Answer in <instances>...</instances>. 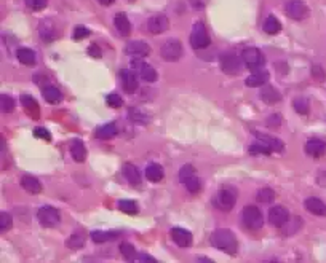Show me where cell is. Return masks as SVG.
Masks as SVG:
<instances>
[{
    "instance_id": "obj_1",
    "label": "cell",
    "mask_w": 326,
    "mask_h": 263,
    "mask_svg": "<svg viewBox=\"0 0 326 263\" xmlns=\"http://www.w3.org/2000/svg\"><path fill=\"white\" fill-rule=\"evenodd\" d=\"M211 244H213L216 249H219L229 255L237 254V250H238L237 236H235L231 230H226V228L216 230L214 233L211 235Z\"/></svg>"
},
{
    "instance_id": "obj_2",
    "label": "cell",
    "mask_w": 326,
    "mask_h": 263,
    "mask_svg": "<svg viewBox=\"0 0 326 263\" xmlns=\"http://www.w3.org/2000/svg\"><path fill=\"white\" fill-rule=\"evenodd\" d=\"M37 219H39L42 227L51 228V227H56V225L61 222V214H59L58 209H54V207H51V206H45V207H40L39 209Z\"/></svg>"
},
{
    "instance_id": "obj_3",
    "label": "cell",
    "mask_w": 326,
    "mask_h": 263,
    "mask_svg": "<svg viewBox=\"0 0 326 263\" xmlns=\"http://www.w3.org/2000/svg\"><path fill=\"white\" fill-rule=\"evenodd\" d=\"M243 222L250 230H259L264 225L262 212L256 206H246L243 209Z\"/></svg>"
},
{
    "instance_id": "obj_4",
    "label": "cell",
    "mask_w": 326,
    "mask_h": 263,
    "mask_svg": "<svg viewBox=\"0 0 326 263\" xmlns=\"http://www.w3.org/2000/svg\"><path fill=\"white\" fill-rule=\"evenodd\" d=\"M160 53H162V58L165 61L174 63V61H178L181 56H183V45H181V42L178 39H170L163 44Z\"/></svg>"
},
{
    "instance_id": "obj_5",
    "label": "cell",
    "mask_w": 326,
    "mask_h": 263,
    "mask_svg": "<svg viewBox=\"0 0 326 263\" xmlns=\"http://www.w3.org/2000/svg\"><path fill=\"white\" fill-rule=\"evenodd\" d=\"M190 45L194 50H203L210 45V37L202 22H197L190 32Z\"/></svg>"
},
{
    "instance_id": "obj_6",
    "label": "cell",
    "mask_w": 326,
    "mask_h": 263,
    "mask_svg": "<svg viewBox=\"0 0 326 263\" xmlns=\"http://www.w3.org/2000/svg\"><path fill=\"white\" fill-rule=\"evenodd\" d=\"M241 61L246 64V67L251 70H256V69H261L264 66V54L257 50V48H245L243 53H241Z\"/></svg>"
},
{
    "instance_id": "obj_7",
    "label": "cell",
    "mask_w": 326,
    "mask_h": 263,
    "mask_svg": "<svg viewBox=\"0 0 326 263\" xmlns=\"http://www.w3.org/2000/svg\"><path fill=\"white\" fill-rule=\"evenodd\" d=\"M131 69L135 70L138 75H140L142 80H146V82H149V83H152V82H155L157 80V70L154 69V67H150L149 64H146L144 63L142 59H140V58H135L131 61Z\"/></svg>"
},
{
    "instance_id": "obj_8",
    "label": "cell",
    "mask_w": 326,
    "mask_h": 263,
    "mask_svg": "<svg viewBox=\"0 0 326 263\" xmlns=\"http://www.w3.org/2000/svg\"><path fill=\"white\" fill-rule=\"evenodd\" d=\"M285 11L289 18H293L296 21L305 20L309 16V8L303 0H288L285 5Z\"/></svg>"
},
{
    "instance_id": "obj_9",
    "label": "cell",
    "mask_w": 326,
    "mask_h": 263,
    "mask_svg": "<svg viewBox=\"0 0 326 263\" xmlns=\"http://www.w3.org/2000/svg\"><path fill=\"white\" fill-rule=\"evenodd\" d=\"M221 69L229 75H235L241 70V58L235 53H226L221 56Z\"/></svg>"
},
{
    "instance_id": "obj_10",
    "label": "cell",
    "mask_w": 326,
    "mask_h": 263,
    "mask_svg": "<svg viewBox=\"0 0 326 263\" xmlns=\"http://www.w3.org/2000/svg\"><path fill=\"white\" fill-rule=\"evenodd\" d=\"M269 222L277 228H281L289 222V212L283 206H275L269 211Z\"/></svg>"
},
{
    "instance_id": "obj_11",
    "label": "cell",
    "mask_w": 326,
    "mask_h": 263,
    "mask_svg": "<svg viewBox=\"0 0 326 263\" xmlns=\"http://www.w3.org/2000/svg\"><path fill=\"white\" fill-rule=\"evenodd\" d=\"M235 201H237V193H235V190H232V188H222L219 195H217V204L226 212L233 209Z\"/></svg>"
},
{
    "instance_id": "obj_12",
    "label": "cell",
    "mask_w": 326,
    "mask_h": 263,
    "mask_svg": "<svg viewBox=\"0 0 326 263\" xmlns=\"http://www.w3.org/2000/svg\"><path fill=\"white\" fill-rule=\"evenodd\" d=\"M120 80H122L125 93L133 94L138 89V73L135 70L123 69L122 72H120Z\"/></svg>"
},
{
    "instance_id": "obj_13",
    "label": "cell",
    "mask_w": 326,
    "mask_h": 263,
    "mask_svg": "<svg viewBox=\"0 0 326 263\" xmlns=\"http://www.w3.org/2000/svg\"><path fill=\"white\" fill-rule=\"evenodd\" d=\"M170 27V20L165 16V15H157V16H152L150 20L147 21V29L149 32L152 34H163L165 30Z\"/></svg>"
},
{
    "instance_id": "obj_14",
    "label": "cell",
    "mask_w": 326,
    "mask_h": 263,
    "mask_svg": "<svg viewBox=\"0 0 326 263\" xmlns=\"http://www.w3.org/2000/svg\"><path fill=\"white\" fill-rule=\"evenodd\" d=\"M267 80H269V72L261 67V69L253 70L251 75L245 80V85L250 88H259V87H264V85L267 83Z\"/></svg>"
},
{
    "instance_id": "obj_15",
    "label": "cell",
    "mask_w": 326,
    "mask_h": 263,
    "mask_svg": "<svg viewBox=\"0 0 326 263\" xmlns=\"http://www.w3.org/2000/svg\"><path fill=\"white\" fill-rule=\"evenodd\" d=\"M125 53L130 54V56H135V58H144L150 53V46L140 40L130 42V44L125 46Z\"/></svg>"
},
{
    "instance_id": "obj_16",
    "label": "cell",
    "mask_w": 326,
    "mask_h": 263,
    "mask_svg": "<svg viewBox=\"0 0 326 263\" xmlns=\"http://www.w3.org/2000/svg\"><path fill=\"white\" fill-rule=\"evenodd\" d=\"M171 238H173V241L176 242L179 247H190L192 241H194V238H192L190 231H187L184 228H173L171 230Z\"/></svg>"
},
{
    "instance_id": "obj_17",
    "label": "cell",
    "mask_w": 326,
    "mask_h": 263,
    "mask_svg": "<svg viewBox=\"0 0 326 263\" xmlns=\"http://www.w3.org/2000/svg\"><path fill=\"white\" fill-rule=\"evenodd\" d=\"M304 206L310 214H313V216H318V217L326 216V204L320 198H315V197L307 198L304 201Z\"/></svg>"
},
{
    "instance_id": "obj_18",
    "label": "cell",
    "mask_w": 326,
    "mask_h": 263,
    "mask_svg": "<svg viewBox=\"0 0 326 263\" xmlns=\"http://www.w3.org/2000/svg\"><path fill=\"white\" fill-rule=\"evenodd\" d=\"M326 152V144L320 139H309L305 144V153L313 158L323 156Z\"/></svg>"
},
{
    "instance_id": "obj_19",
    "label": "cell",
    "mask_w": 326,
    "mask_h": 263,
    "mask_svg": "<svg viewBox=\"0 0 326 263\" xmlns=\"http://www.w3.org/2000/svg\"><path fill=\"white\" fill-rule=\"evenodd\" d=\"M21 102H23V109L26 110V113L29 115V117L34 118V120H39V118H40L39 104H37V101H35L32 96H23V97H21Z\"/></svg>"
},
{
    "instance_id": "obj_20",
    "label": "cell",
    "mask_w": 326,
    "mask_h": 263,
    "mask_svg": "<svg viewBox=\"0 0 326 263\" xmlns=\"http://www.w3.org/2000/svg\"><path fill=\"white\" fill-rule=\"evenodd\" d=\"M259 97H261L265 104H277L281 101V94L274 87H270V85L262 87L261 93H259Z\"/></svg>"
},
{
    "instance_id": "obj_21",
    "label": "cell",
    "mask_w": 326,
    "mask_h": 263,
    "mask_svg": "<svg viewBox=\"0 0 326 263\" xmlns=\"http://www.w3.org/2000/svg\"><path fill=\"white\" fill-rule=\"evenodd\" d=\"M70 153H72V158H74L77 163H83L87 160V149L82 140H78V139H74L70 142Z\"/></svg>"
},
{
    "instance_id": "obj_22",
    "label": "cell",
    "mask_w": 326,
    "mask_h": 263,
    "mask_svg": "<svg viewBox=\"0 0 326 263\" xmlns=\"http://www.w3.org/2000/svg\"><path fill=\"white\" fill-rule=\"evenodd\" d=\"M256 137L259 139V142L265 144L270 149V152H283L285 150V145L280 139H275L269 136V134H256Z\"/></svg>"
},
{
    "instance_id": "obj_23",
    "label": "cell",
    "mask_w": 326,
    "mask_h": 263,
    "mask_svg": "<svg viewBox=\"0 0 326 263\" xmlns=\"http://www.w3.org/2000/svg\"><path fill=\"white\" fill-rule=\"evenodd\" d=\"M21 185L24 190L31 195H39L42 192V183L39 182V179H35L32 175H24L21 179Z\"/></svg>"
},
{
    "instance_id": "obj_24",
    "label": "cell",
    "mask_w": 326,
    "mask_h": 263,
    "mask_svg": "<svg viewBox=\"0 0 326 263\" xmlns=\"http://www.w3.org/2000/svg\"><path fill=\"white\" fill-rule=\"evenodd\" d=\"M114 26L117 27L120 35L128 37L131 34V24H130L128 18H126L125 13H118L116 18H114Z\"/></svg>"
},
{
    "instance_id": "obj_25",
    "label": "cell",
    "mask_w": 326,
    "mask_h": 263,
    "mask_svg": "<svg viewBox=\"0 0 326 263\" xmlns=\"http://www.w3.org/2000/svg\"><path fill=\"white\" fill-rule=\"evenodd\" d=\"M117 125L116 123H107V125H102V126H99L98 130L94 131V136L98 137V139H102V140H106V139H112L114 136L117 134Z\"/></svg>"
},
{
    "instance_id": "obj_26",
    "label": "cell",
    "mask_w": 326,
    "mask_h": 263,
    "mask_svg": "<svg viewBox=\"0 0 326 263\" xmlns=\"http://www.w3.org/2000/svg\"><path fill=\"white\" fill-rule=\"evenodd\" d=\"M146 177L150 182H160V180H163V177H165V171H163L160 164L152 163V164H149L146 169Z\"/></svg>"
},
{
    "instance_id": "obj_27",
    "label": "cell",
    "mask_w": 326,
    "mask_h": 263,
    "mask_svg": "<svg viewBox=\"0 0 326 263\" xmlns=\"http://www.w3.org/2000/svg\"><path fill=\"white\" fill-rule=\"evenodd\" d=\"M39 32H40V37L44 42H51V40H54V37H56V29H54L51 21H42Z\"/></svg>"
},
{
    "instance_id": "obj_28",
    "label": "cell",
    "mask_w": 326,
    "mask_h": 263,
    "mask_svg": "<svg viewBox=\"0 0 326 263\" xmlns=\"http://www.w3.org/2000/svg\"><path fill=\"white\" fill-rule=\"evenodd\" d=\"M16 58L20 59V63L24 66H34L35 64V53L31 48H20L16 53Z\"/></svg>"
},
{
    "instance_id": "obj_29",
    "label": "cell",
    "mask_w": 326,
    "mask_h": 263,
    "mask_svg": "<svg viewBox=\"0 0 326 263\" xmlns=\"http://www.w3.org/2000/svg\"><path fill=\"white\" fill-rule=\"evenodd\" d=\"M42 94H44L45 101H47V102H50V104H56V102H59V101L63 99L61 91H59L56 87H47V88H44V91H42Z\"/></svg>"
},
{
    "instance_id": "obj_30",
    "label": "cell",
    "mask_w": 326,
    "mask_h": 263,
    "mask_svg": "<svg viewBox=\"0 0 326 263\" xmlns=\"http://www.w3.org/2000/svg\"><path fill=\"white\" fill-rule=\"evenodd\" d=\"M281 30V22L275 16H269L264 22V32L269 35H275Z\"/></svg>"
},
{
    "instance_id": "obj_31",
    "label": "cell",
    "mask_w": 326,
    "mask_h": 263,
    "mask_svg": "<svg viewBox=\"0 0 326 263\" xmlns=\"http://www.w3.org/2000/svg\"><path fill=\"white\" fill-rule=\"evenodd\" d=\"M118 233H114V231H102V230H96L92 233V240L96 242V244H102V242H107L114 240V238H117Z\"/></svg>"
},
{
    "instance_id": "obj_32",
    "label": "cell",
    "mask_w": 326,
    "mask_h": 263,
    "mask_svg": "<svg viewBox=\"0 0 326 263\" xmlns=\"http://www.w3.org/2000/svg\"><path fill=\"white\" fill-rule=\"evenodd\" d=\"M123 174H125L126 179H128V182L131 183V185H138V183L141 182L140 171L133 166V164H126V166L123 168Z\"/></svg>"
},
{
    "instance_id": "obj_33",
    "label": "cell",
    "mask_w": 326,
    "mask_h": 263,
    "mask_svg": "<svg viewBox=\"0 0 326 263\" xmlns=\"http://www.w3.org/2000/svg\"><path fill=\"white\" fill-rule=\"evenodd\" d=\"M118 249H120V254L123 255L125 260L131 262V260L136 259V249H135L133 244H130V242H120Z\"/></svg>"
},
{
    "instance_id": "obj_34",
    "label": "cell",
    "mask_w": 326,
    "mask_h": 263,
    "mask_svg": "<svg viewBox=\"0 0 326 263\" xmlns=\"http://www.w3.org/2000/svg\"><path fill=\"white\" fill-rule=\"evenodd\" d=\"M66 246H68L69 249H82L83 246H85V236L80 235V233H75L72 235L70 238H68V241H66Z\"/></svg>"
},
{
    "instance_id": "obj_35",
    "label": "cell",
    "mask_w": 326,
    "mask_h": 263,
    "mask_svg": "<svg viewBox=\"0 0 326 263\" xmlns=\"http://www.w3.org/2000/svg\"><path fill=\"white\" fill-rule=\"evenodd\" d=\"M118 209L122 211V212H125V214H138L140 207H138L136 201L122 199V201H118Z\"/></svg>"
},
{
    "instance_id": "obj_36",
    "label": "cell",
    "mask_w": 326,
    "mask_h": 263,
    "mask_svg": "<svg viewBox=\"0 0 326 263\" xmlns=\"http://www.w3.org/2000/svg\"><path fill=\"white\" fill-rule=\"evenodd\" d=\"M184 185L190 193H198L200 192V188H202V182L197 175H192V177H189V179L184 180Z\"/></svg>"
},
{
    "instance_id": "obj_37",
    "label": "cell",
    "mask_w": 326,
    "mask_h": 263,
    "mask_svg": "<svg viewBox=\"0 0 326 263\" xmlns=\"http://www.w3.org/2000/svg\"><path fill=\"white\" fill-rule=\"evenodd\" d=\"M248 152L251 155H270L272 152H270V149L265 144H262V142H256V144H253L250 149H248Z\"/></svg>"
},
{
    "instance_id": "obj_38",
    "label": "cell",
    "mask_w": 326,
    "mask_h": 263,
    "mask_svg": "<svg viewBox=\"0 0 326 263\" xmlns=\"http://www.w3.org/2000/svg\"><path fill=\"white\" fill-rule=\"evenodd\" d=\"M0 107H2V112L3 113H11L15 110V101L11 99L10 96H7V94H2L0 96Z\"/></svg>"
},
{
    "instance_id": "obj_39",
    "label": "cell",
    "mask_w": 326,
    "mask_h": 263,
    "mask_svg": "<svg viewBox=\"0 0 326 263\" xmlns=\"http://www.w3.org/2000/svg\"><path fill=\"white\" fill-rule=\"evenodd\" d=\"M275 198V192L270 190V188H261L257 192V201L259 203H272Z\"/></svg>"
},
{
    "instance_id": "obj_40",
    "label": "cell",
    "mask_w": 326,
    "mask_h": 263,
    "mask_svg": "<svg viewBox=\"0 0 326 263\" xmlns=\"http://www.w3.org/2000/svg\"><path fill=\"white\" fill-rule=\"evenodd\" d=\"M293 106H294L296 112L301 113V115H307V113H309V110H310L309 102H307L304 97H298V99H294Z\"/></svg>"
},
{
    "instance_id": "obj_41",
    "label": "cell",
    "mask_w": 326,
    "mask_h": 263,
    "mask_svg": "<svg viewBox=\"0 0 326 263\" xmlns=\"http://www.w3.org/2000/svg\"><path fill=\"white\" fill-rule=\"evenodd\" d=\"M192 175H195V169H194L192 164H186V166L181 168V171H179V180L183 182V183H184L186 179H189V177H192Z\"/></svg>"
},
{
    "instance_id": "obj_42",
    "label": "cell",
    "mask_w": 326,
    "mask_h": 263,
    "mask_svg": "<svg viewBox=\"0 0 326 263\" xmlns=\"http://www.w3.org/2000/svg\"><path fill=\"white\" fill-rule=\"evenodd\" d=\"M106 102H107V106H109V107L118 109V107H122L123 99H122V97H120L118 94H109V96L106 97Z\"/></svg>"
},
{
    "instance_id": "obj_43",
    "label": "cell",
    "mask_w": 326,
    "mask_h": 263,
    "mask_svg": "<svg viewBox=\"0 0 326 263\" xmlns=\"http://www.w3.org/2000/svg\"><path fill=\"white\" fill-rule=\"evenodd\" d=\"M10 228H11V216L7 212H2L0 214V230L7 231Z\"/></svg>"
},
{
    "instance_id": "obj_44",
    "label": "cell",
    "mask_w": 326,
    "mask_h": 263,
    "mask_svg": "<svg viewBox=\"0 0 326 263\" xmlns=\"http://www.w3.org/2000/svg\"><path fill=\"white\" fill-rule=\"evenodd\" d=\"M26 5H27V8L39 11V10H44L47 7V0H26Z\"/></svg>"
},
{
    "instance_id": "obj_45",
    "label": "cell",
    "mask_w": 326,
    "mask_h": 263,
    "mask_svg": "<svg viewBox=\"0 0 326 263\" xmlns=\"http://www.w3.org/2000/svg\"><path fill=\"white\" fill-rule=\"evenodd\" d=\"M34 136L39 137V139H44L45 142H51V134L48 130H45V128H35Z\"/></svg>"
},
{
    "instance_id": "obj_46",
    "label": "cell",
    "mask_w": 326,
    "mask_h": 263,
    "mask_svg": "<svg viewBox=\"0 0 326 263\" xmlns=\"http://www.w3.org/2000/svg\"><path fill=\"white\" fill-rule=\"evenodd\" d=\"M88 35H90V30L87 27H83V26H77L75 30H74V40H77V42L85 39V37H88Z\"/></svg>"
},
{
    "instance_id": "obj_47",
    "label": "cell",
    "mask_w": 326,
    "mask_h": 263,
    "mask_svg": "<svg viewBox=\"0 0 326 263\" xmlns=\"http://www.w3.org/2000/svg\"><path fill=\"white\" fill-rule=\"evenodd\" d=\"M312 75H313V78H315V80L322 82V80H323V77H325V72H323L322 67H320V66L317 64V66H313V67H312Z\"/></svg>"
},
{
    "instance_id": "obj_48",
    "label": "cell",
    "mask_w": 326,
    "mask_h": 263,
    "mask_svg": "<svg viewBox=\"0 0 326 263\" xmlns=\"http://www.w3.org/2000/svg\"><path fill=\"white\" fill-rule=\"evenodd\" d=\"M88 54H90V56H93V58H101V56H102L99 46L94 45V44H92V45L88 46Z\"/></svg>"
},
{
    "instance_id": "obj_49",
    "label": "cell",
    "mask_w": 326,
    "mask_h": 263,
    "mask_svg": "<svg viewBox=\"0 0 326 263\" xmlns=\"http://www.w3.org/2000/svg\"><path fill=\"white\" fill-rule=\"evenodd\" d=\"M190 3L195 10H200L205 7V0H190Z\"/></svg>"
},
{
    "instance_id": "obj_50",
    "label": "cell",
    "mask_w": 326,
    "mask_h": 263,
    "mask_svg": "<svg viewBox=\"0 0 326 263\" xmlns=\"http://www.w3.org/2000/svg\"><path fill=\"white\" fill-rule=\"evenodd\" d=\"M140 260H141V262H150V263H157V260H155V259H152V257H149V255H144V254H142V255L140 257Z\"/></svg>"
},
{
    "instance_id": "obj_51",
    "label": "cell",
    "mask_w": 326,
    "mask_h": 263,
    "mask_svg": "<svg viewBox=\"0 0 326 263\" xmlns=\"http://www.w3.org/2000/svg\"><path fill=\"white\" fill-rule=\"evenodd\" d=\"M98 2L101 3V5H106V7H109V5H112L116 0H98Z\"/></svg>"
}]
</instances>
